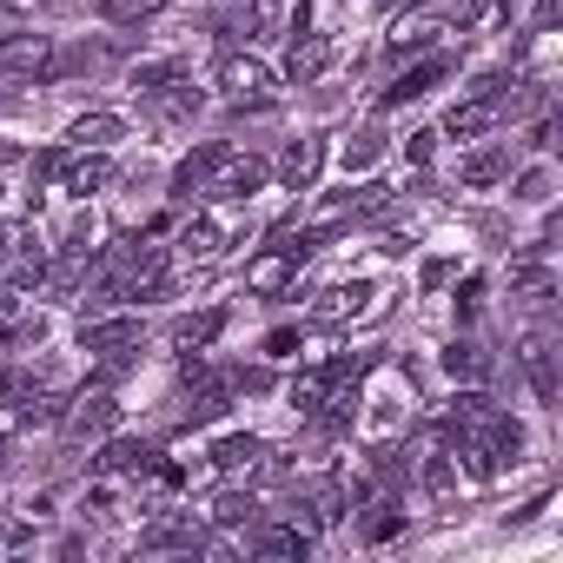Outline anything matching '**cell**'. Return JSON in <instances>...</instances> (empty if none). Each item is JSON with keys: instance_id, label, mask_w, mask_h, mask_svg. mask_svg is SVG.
I'll list each match as a JSON object with an SVG mask.
<instances>
[{"instance_id": "38", "label": "cell", "mask_w": 563, "mask_h": 563, "mask_svg": "<svg viewBox=\"0 0 563 563\" xmlns=\"http://www.w3.org/2000/svg\"><path fill=\"white\" fill-rule=\"evenodd\" d=\"M517 8H523V0H497V14H504V21H510V14H517Z\"/></svg>"}, {"instance_id": "29", "label": "cell", "mask_w": 563, "mask_h": 563, "mask_svg": "<svg viewBox=\"0 0 563 563\" xmlns=\"http://www.w3.org/2000/svg\"><path fill=\"white\" fill-rule=\"evenodd\" d=\"M424 490H431L438 504H451V490H457V471H451V457H424Z\"/></svg>"}, {"instance_id": "25", "label": "cell", "mask_w": 563, "mask_h": 563, "mask_svg": "<svg viewBox=\"0 0 563 563\" xmlns=\"http://www.w3.org/2000/svg\"><path fill=\"white\" fill-rule=\"evenodd\" d=\"M444 372H451V378H471V385H477V378L490 372V358H484V352H477L471 339H457V345L444 352Z\"/></svg>"}, {"instance_id": "4", "label": "cell", "mask_w": 563, "mask_h": 563, "mask_svg": "<svg viewBox=\"0 0 563 563\" xmlns=\"http://www.w3.org/2000/svg\"><path fill=\"white\" fill-rule=\"evenodd\" d=\"M510 93V87H504ZM504 93H471V100H457L451 113H444V133H457V140H477V133H490V126H504L510 113H504Z\"/></svg>"}, {"instance_id": "2", "label": "cell", "mask_w": 563, "mask_h": 563, "mask_svg": "<svg viewBox=\"0 0 563 563\" xmlns=\"http://www.w3.org/2000/svg\"><path fill=\"white\" fill-rule=\"evenodd\" d=\"M312 252H319V232H306V239H278V252H265V258H252V265H245V286H252V292H278V286H292V272H299Z\"/></svg>"}, {"instance_id": "9", "label": "cell", "mask_w": 563, "mask_h": 563, "mask_svg": "<svg viewBox=\"0 0 563 563\" xmlns=\"http://www.w3.org/2000/svg\"><path fill=\"white\" fill-rule=\"evenodd\" d=\"M325 67H332V41H325V34H292V54H286V80H292V87H312Z\"/></svg>"}, {"instance_id": "22", "label": "cell", "mask_w": 563, "mask_h": 563, "mask_svg": "<svg viewBox=\"0 0 563 563\" xmlns=\"http://www.w3.org/2000/svg\"><path fill=\"white\" fill-rule=\"evenodd\" d=\"M312 550V537L299 530V523H286V530H258V556H306Z\"/></svg>"}, {"instance_id": "1", "label": "cell", "mask_w": 563, "mask_h": 563, "mask_svg": "<svg viewBox=\"0 0 563 563\" xmlns=\"http://www.w3.org/2000/svg\"><path fill=\"white\" fill-rule=\"evenodd\" d=\"M219 87H225V107L265 113V107H272V93H278V74H272L265 60H252V54H232V60L219 67Z\"/></svg>"}, {"instance_id": "8", "label": "cell", "mask_w": 563, "mask_h": 563, "mask_svg": "<svg viewBox=\"0 0 563 563\" xmlns=\"http://www.w3.org/2000/svg\"><path fill=\"white\" fill-rule=\"evenodd\" d=\"M113 398L107 391H87V398H74V411H60V424H67V438L74 444H87V438H100V431H113Z\"/></svg>"}, {"instance_id": "23", "label": "cell", "mask_w": 563, "mask_h": 563, "mask_svg": "<svg viewBox=\"0 0 563 563\" xmlns=\"http://www.w3.org/2000/svg\"><path fill=\"white\" fill-rule=\"evenodd\" d=\"M179 60H140L133 67V93H159V87H179Z\"/></svg>"}, {"instance_id": "24", "label": "cell", "mask_w": 563, "mask_h": 563, "mask_svg": "<svg viewBox=\"0 0 563 563\" xmlns=\"http://www.w3.org/2000/svg\"><path fill=\"white\" fill-rule=\"evenodd\" d=\"M179 245H186L192 258H219V245H225V232H219V219H192V225L179 232Z\"/></svg>"}, {"instance_id": "36", "label": "cell", "mask_w": 563, "mask_h": 563, "mask_svg": "<svg viewBox=\"0 0 563 563\" xmlns=\"http://www.w3.org/2000/svg\"><path fill=\"white\" fill-rule=\"evenodd\" d=\"M8 543H27V530L21 523H0V550H8Z\"/></svg>"}, {"instance_id": "20", "label": "cell", "mask_w": 563, "mask_h": 563, "mask_svg": "<svg viewBox=\"0 0 563 563\" xmlns=\"http://www.w3.org/2000/svg\"><path fill=\"white\" fill-rule=\"evenodd\" d=\"M332 378H339V372H306V378H292V411H299V418H319Z\"/></svg>"}, {"instance_id": "11", "label": "cell", "mask_w": 563, "mask_h": 563, "mask_svg": "<svg viewBox=\"0 0 563 563\" xmlns=\"http://www.w3.org/2000/svg\"><path fill=\"white\" fill-rule=\"evenodd\" d=\"M444 74H451V54H431V60H418L411 74H398V87H385V100H378V107H405V100H424V93H431Z\"/></svg>"}, {"instance_id": "13", "label": "cell", "mask_w": 563, "mask_h": 563, "mask_svg": "<svg viewBox=\"0 0 563 563\" xmlns=\"http://www.w3.org/2000/svg\"><path fill=\"white\" fill-rule=\"evenodd\" d=\"M258 457H265V444H258L252 431H225V438L212 444V464H219L225 477H239V471H258Z\"/></svg>"}, {"instance_id": "12", "label": "cell", "mask_w": 563, "mask_h": 563, "mask_svg": "<svg viewBox=\"0 0 563 563\" xmlns=\"http://www.w3.org/2000/svg\"><path fill=\"white\" fill-rule=\"evenodd\" d=\"M523 372H530L537 405H556V352H550V339H543V332H537V339H523Z\"/></svg>"}, {"instance_id": "10", "label": "cell", "mask_w": 563, "mask_h": 563, "mask_svg": "<svg viewBox=\"0 0 563 563\" xmlns=\"http://www.w3.org/2000/svg\"><path fill=\"white\" fill-rule=\"evenodd\" d=\"M225 153H232L225 140H206L199 153H186V159H179V173H173V199H192V192H206V179L219 173V159H225Z\"/></svg>"}, {"instance_id": "35", "label": "cell", "mask_w": 563, "mask_h": 563, "mask_svg": "<svg viewBox=\"0 0 563 563\" xmlns=\"http://www.w3.org/2000/svg\"><path fill=\"white\" fill-rule=\"evenodd\" d=\"M444 278H451V258H431V265H424V286L438 292V286H444Z\"/></svg>"}, {"instance_id": "19", "label": "cell", "mask_w": 563, "mask_h": 563, "mask_svg": "<svg viewBox=\"0 0 563 563\" xmlns=\"http://www.w3.org/2000/svg\"><path fill=\"white\" fill-rule=\"evenodd\" d=\"M140 543H146V550H192V543H199V523H192V517H166V523H153Z\"/></svg>"}, {"instance_id": "17", "label": "cell", "mask_w": 563, "mask_h": 563, "mask_svg": "<svg viewBox=\"0 0 563 563\" xmlns=\"http://www.w3.org/2000/svg\"><path fill=\"white\" fill-rule=\"evenodd\" d=\"M219 332H225V312L212 306V312H199V319H179V332H173V345H179V352H206V345H212Z\"/></svg>"}, {"instance_id": "6", "label": "cell", "mask_w": 563, "mask_h": 563, "mask_svg": "<svg viewBox=\"0 0 563 563\" xmlns=\"http://www.w3.org/2000/svg\"><path fill=\"white\" fill-rule=\"evenodd\" d=\"M265 173H272L265 159H232V153H225V159H219V173L206 179V192H212V199H232V206H239V199H252V192L265 186Z\"/></svg>"}, {"instance_id": "34", "label": "cell", "mask_w": 563, "mask_h": 563, "mask_svg": "<svg viewBox=\"0 0 563 563\" xmlns=\"http://www.w3.org/2000/svg\"><path fill=\"white\" fill-rule=\"evenodd\" d=\"M477 299H484V278H464V299H457V319H471V312H477Z\"/></svg>"}, {"instance_id": "21", "label": "cell", "mask_w": 563, "mask_h": 563, "mask_svg": "<svg viewBox=\"0 0 563 563\" xmlns=\"http://www.w3.org/2000/svg\"><path fill=\"white\" fill-rule=\"evenodd\" d=\"M378 153H385V133H352L345 153H339V166H345V173H372Z\"/></svg>"}, {"instance_id": "5", "label": "cell", "mask_w": 563, "mask_h": 563, "mask_svg": "<svg viewBox=\"0 0 563 563\" xmlns=\"http://www.w3.org/2000/svg\"><path fill=\"white\" fill-rule=\"evenodd\" d=\"M278 186L286 192H312L319 186V173H325V140H292L286 153H278Z\"/></svg>"}, {"instance_id": "15", "label": "cell", "mask_w": 563, "mask_h": 563, "mask_svg": "<svg viewBox=\"0 0 563 563\" xmlns=\"http://www.w3.org/2000/svg\"><path fill=\"white\" fill-rule=\"evenodd\" d=\"M60 179H67V192H74V199H93V192L113 179V166H107L100 153H74V159L60 166Z\"/></svg>"}, {"instance_id": "30", "label": "cell", "mask_w": 563, "mask_h": 563, "mask_svg": "<svg viewBox=\"0 0 563 563\" xmlns=\"http://www.w3.org/2000/svg\"><path fill=\"white\" fill-rule=\"evenodd\" d=\"M438 34H444V27H398V34H391V54H398V60H405V54H424V47H438Z\"/></svg>"}, {"instance_id": "27", "label": "cell", "mask_w": 563, "mask_h": 563, "mask_svg": "<svg viewBox=\"0 0 563 563\" xmlns=\"http://www.w3.org/2000/svg\"><path fill=\"white\" fill-rule=\"evenodd\" d=\"M252 517H258V504L239 497V490H225V497L212 504V523H225V530H239V523H252Z\"/></svg>"}, {"instance_id": "7", "label": "cell", "mask_w": 563, "mask_h": 563, "mask_svg": "<svg viewBox=\"0 0 563 563\" xmlns=\"http://www.w3.org/2000/svg\"><path fill=\"white\" fill-rule=\"evenodd\" d=\"M146 332H140V319H93V325H80V352H100V358H120V352H133Z\"/></svg>"}, {"instance_id": "31", "label": "cell", "mask_w": 563, "mask_h": 563, "mask_svg": "<svg viewBox=\"0 0 563 563\" xmlns=\"http://www.w3.org/2000/svg\"><path fill=\"white\" fill-rule=\"evenodd\" d=\"M431 140H438V133H411V140H405V153H411V166H431V153H438Z\"/></svg>"}, {"instance_id": "26", "label": "cell", "mask_w": 563, "mask_h": 563, "mask_svg": "<svg viewBox=\"0 0 563 563\" xmlns=\"http://www.w3.org/2000/svg\"><path fill=\"white\" fill-rule=\"evenodd\" d=\"M93 8L107 14V21H120V27H133V21H153L166 0H93Z\"/></svg>"}, {"instance_id": "3", "label": "cell", "mask_w": 563, "mask_h": 563, "mask_svg": "<svg viewBox=\"0 0 563 563\" xmlns=\"http://www.w3.org/2000/svg\"><path fill=\"white\" fill-rule=\"evenodd\" d=\"M60 60H54V41L47 34H14L0 41V80H47Z\"/></svg>"}, {"instance_id": "28", "label": "cell", "mask_w": 563, "mask_h": 563, "mask_svg": "<svg viewBox=\"0 0 563 563\" xmlns=\"http://www.w3.org/2000/svg\"><path fill=\"white\" fill-rule=\"evenodd\" d=\"M398 530H405V510H398V504H378V510L365 517V543H391Z\"/></svg>"}, {"instance_id": "14", "label": "cell", "mask_w": 563, "mask_h": 563, "mask_svg": "<svg viewBox=\"0 0 563 563\" xmlns=\"http://www.w3.org/2000/svg\"><path fill=\"white\" fill-rule=\"evenodd\" d=\"M120 133H126V120H120V113H80V120L67 126V140H74L80 153H100V146H113Z\"/></svg>"}, {"instance_id": "32", "label": "cell", "mask_w": 563, "mask_h": 563, "mask_svg": "<svg viewBox=\"0 0 563 563\" xmlns=\"http://www.w3.org/2000/svg\"><path fill=\"white\" fill-rule=\"evenodd\" d=\"M292 352H299V332H272L265 339V358H292Z\"/></svg>"}, {"instance_id": "16", "label": "cell", "mask_w": 563, "mask_h": 563, "mask_svg": "<svg viewBox=\"0 0 563 563\" xmlns=\"http://www.w3.org/2000/svg\"><path fill=\"white\" fill-rule=\"evenodd\" d=\"M457 173H464V186H477V192H484V186H497V179L510 173V146L497 140V146H484V153H471V159H464Z\"/></svg>"}, {"instance_id": "39", "label": "cell", "mask_w": 563, "mask_h": 563, "mask_svg": "<svg viewBox=\"0 0 563 563\" xmlns=\"http://www.w3.org/2000/svg\"><path fill=\"white\" fill-rule=\"evenodd\" d=\"M0 457H8V438H0Z\"/></svg>"}, {"instance_id": "33", "label": "cell", "mask_w": 563, "mask_h": 563, "mask_svg": "<svg viewBox=\"0 0 563 563\" xmlns=\"http://www.w3.org/2000/svg\"><path fill=\"white\" fill-rule=\"evenodd\" d=\"M556 14H563V0H537V21H530V34H550V27H556Z\"/></svg>"}, {"instance_id": "37", "label": "cell", "mask_w": 563, "mask_h": 563, "mask_svg": "<svg viewBox=\"0 0 563 563\" xmlns=\"http://www.w3.org/2000/svg\"><path fill=\"white\" fill-rule=\"evenodd\" d=\"M405 8H424V0H385V14H405Z\"/></svg>"}, {"instance_id": "18", "label": "cell", "mask_w": 563, "mask_h": 563, "mask_svg": "<svg viewBox=\"0 0 563 563\" xmlns=\"http://www.w3.org/2000/svg\"><path fill=\"white\" fill-rule=\"evenodd\" d=\"M153 464H159V451H153V444H107V457H100V471H113V477H133V471L146 477Z\"/></svg>"}]
</instances>
